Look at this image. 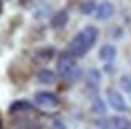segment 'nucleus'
<instances>
[{"instance_id": "nucleus-1", "label": "nucleus", "mask_w": 131, "mask_h": 129, "mask_svg": "<svg viewBox=\"0 0 131 129\" xmlns=\"http://www.w3.org/2000/svg\"><path fill=\"white\" fill-rule=\"evenodd\" d=\"M57 69H58L60 76L65 78L68 82H76L78 79L81 78V69L74 63V57L70 52H62L58 55Z\"/></svg>"}, {"instance_id": "nucleus-2", "label": "nucleus", "mask_w": 131, "mask_h": 129, "mask_svg": "<svg viewBox=\"0 0 131 129\" xmlns=\"http://www.w3.org/2000/svg\"><path fill=\"white\" fill-rule=\"evenodd\" d=\"M89 50H91V45L88 44V41L84 39V36L81 32L76 34V37L71 41V44H70V47H68V52L71 53L74 58H83Z\"/></svg>"}, {"instance_id": "nucleus-3", "label": "nucleus", "mask_w": 131, "mask_h": 129, "mask_svg": "<svg viewBox=\"0 0 131 129\" xmlns=\"http://www.w3.org/2000/svg\"><path fill=\"white\" fill-rule=\"evenodd\" d=\"M107 100H108V105L117 111H128V105H126V100L123 98L122 94H118L117 91H108L107 94Z\"/></svg>"}, {"instance_id": "nucleus-4", "label": "nucleus", "mask_w": 131, "mask_h": 129, "mask_svg": "<svg viewBox=\"0 0 131 129\" xmlns=\"http://www.w3.org/2000/svg\"><path fill=\"white\" fill-rule=\"evenodd\" d=\"M34 100H36L37 105H42V107H57L58 105V97L52 92H37Z\"/></svg>"}, {"instance_id": "nucleus-5", "label": "nucleus", "mask_w": 131, "mask_h": 129, "mask_svg": "<svg viewBox=\"0 0 131 129\" xmlns=\"http://www.w3.org/2000/svg\"><path fill=\"white\" fill-rule=\"evenodd\" d=\"M113 13H115V7L108 2L100 3V5H97V8H95V18L100 19V21H105V19L112 18Z\"/></svg>"}, {"instance_id": "nucleus-6", "label": "nucleus", "mask_w": 131, "mask_h": 129, "mask_svg": "<svg viewBox=\"0 0 131 129\" xmlns=\"http://www.w3.org/2000/svg\"><path fill=\"white\" fill-rule=\"evenodd\" d=\"M105 126H110L112 129H131V123L123 116H113L104 123Z\"/></svg>"}, {"instance_id": "nucleus-7", "label": "nucleus", "mask_w": 131, "mask_h": 129, "mask_svg": "<svg viewBox=\"0 0 131 129\" xmlns=\"http://www.w3.org/2000/svg\"><path fill=\"white\" fill-rule=\"evenodd\" d=\"M68 11L67 10H60L58 13H55L53 15V18H52V21H50V24H52V28L55 29H62L67 26V23H68Z\"/></svg>"}, {"instance_id": "nucleus-8", "label": "nucleus", "mask_w": 131, "mask_h": 129, "mask_svg": "<svg viewBox=\"0 0 131 129\" xmlns=\"http://www.w3.org/2000/svg\"><path fill=\"white\" fill-rule=\"evenodd\" d=\"M55 79H57V76H55L53 71H50V69H41V71L37 73V81L41 84H45V86H50V84L55 82Z\"/></svg>"}, {"instance_id": "nucleus-9", "label": "nucleus", "mask_w": 131, "mask_h": 129, "mask_svg": "<svg viewBox=\"0 0 131 129\" xmlns=\"http://www.w3.org/2000/svg\"><path fill=\"white\" fill-rule=\"evenodd\" d=\"M81 34L84 36V39L88 41V44L91 47L95 44V41H97V37H99V29L97 28H94V26H86L81 31Z\"/></svg>"}, {"instance_id": "nucleus-10", "label": "nucleus", "mask_w": 131, "mask_h": 129, "mask_svg": "<svg viewBox=\"0 0 131 129\" xmlns=\"http://www.w3.org/2000/svg\"><path fill=\"white\" fill-rule=\"evenodd\" d=\"M99 57L102 58L104 61H113L115 57H117V48H115L113 45H110V44H107V45H104L102 48H100Z\"/></svg>"}, {"instance_id": "nucleus-11", "label": "nucleus", "mask_w": 131, "mask_h": 129, "mask_svg": "<svg viewBox=\"0 0 131 129\" xmlns=\"http://www.w3.org/2000/svg\"><path fill=\"white\" fill-rule=\"evenodd\" d=\"M86 84L91 89H97L100 86V71H97V69H89L88 78H86Z\"/></svg>"}, {"instance_id": "nucleus-12", "label": "nucleus", "mask_w": 131, "mask_h": 129, "mask_svg": "<svg viewBox=\"0 0 131 129\" xmlns=\"http://www.w3.org/2000/svg\"><path fill=\"white\" fill-rule=\"evenodd\" d=\"M52 57H53V48H52V47L41 48V50H37L36 55H34V58H36L37 63H47Z\"/></svg>"}, {"instance_id": "nucleus-13", "label": "nucleus", "mask_w": 131, "mask_h": 129, "mask_svg": "<svg viewBox=\"0 0 131 129\" xmlns=\"http://www.w3.org/2000/svg\"><path fill=\"white\" fill-rule=\"evenodd\" d=\"M32 110V105L29 103L28 100H16L10 105V113H15V111H29Z\"/></svg>"}, {"instance_id": "nucleus-14", "label": "nucleus", "mask_w": 131, "mask_h": 129, "mask_svg": "<svg viewBox=\"0 0 131 129\" xmlns=\"http://www.w3.org/2000/svg\"><path fill=\"white\" fill-rule=\"evenodd\" d=\"M92 111L97 113V115H104V113L107 111V107H105V103L100 100V98H94V102H92Z\"/></svg>"}, {"instance_id": "nucleus-15", "label": "nucleus", "mask_w": 131, "mask_h": 129, "mask_svg": "<svg viewBox=\"0 0 131 129\" xmlns=\"http://www.w3.org/2000/svg\"><path fill=\"white\" fill-rule=\"evenodd\" d=\"M120 86H122V89L125 92L131 94V76H129V74L122 76V79H120Z\"/></svg>"}, {"instance_id": "nucleus-16", "label": "nucleus", "mask_w": 131, "mask_h": 129, "mask_svg": "<svg viewBox=\"0 0 131 129\" xmlns=\"http://www.w3.org/2000/svg\"><path fill=\"white\" fill-rule=\"evenodd\" d=\"M95 3L92 2V0H89V2H84L83 5H81V13H84V15H91V13H95Z\"/></svg>"}, {"instance_id": "nucleus-17", "label": "nucleus", "mask_w": 131, "mask_h": 129, "mask_svg": "<svg viewBox=\"0 0 131 129\" xmlns=\"http://www.w3.org/2000/svg\"><path fill=\"white\" fill-rule=\"evenodd\" d=\"M52 129H67V127H65V124L60 120H55L53 124H52Z\"/></svg>"}, {"instance_id": "nucleus-18", "label": "nucleus", "mask_w": 131, "mask_h": 129, "mask_svg": "<svg viewBox=\"0 0 131 129\" xmlns=\"http://www.w3.org/2000/svg\"><path fill=\"white\" fill-rule=\"evenodd\" d=\"M102 129H112L110 126H105V124H102Z\"/></svg>"}, {"instance_id": "nucleus-19", "label": "nucleus", "mask_w": 131, "mask_h": 129, "mask_svg": "<svg viewBox=\"0 0 131 129\" xmlns=\"http://www.w3.org/2000/svg\"><path fill=\"white\" fill-rule=\"evenodd\" d=\"M0 13H2V0H0Z\"/></svg>"}, {"instance_id": "nucleus-20", "label": "nucleus", "mask_w": 131, "mask_h": 129, "mask_svg": "<svg viewBox=\"0 0 131 129\" xmlns=\"http://www.w3.org/2000/svg\"><path fill=\"white\" fill-rule=\"evenodd\" d=\"M0 129H3V126H2V121H0Z\"/></svg>"}]
</instances>
